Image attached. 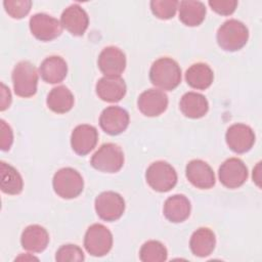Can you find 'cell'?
<instances>
[{"label": "cell", "instance_id": "cell-1", "mask_svg": "<svg viewBox=\"0 0 262 262\" xmlns=\"http://www.w3.org/2000/svg\"><path fill=\"white\" fill-rule=\"evenodd\" d=\"M150 82L161 90L172 91L181 82V69L170 57L157 59L149 70Z\"/></svg>", "mask_w": 262, "mask_h": 262}, {"label": "cell", "instance_id": "cell-2", "mask_svg": "<svg viewBox=\"0 0 262 262\" xmlns=\"http://www.w3.org/2000/svg\"><path fill=\"white\" fill-rule=\"evenodd\" d=\"M216 37L218 45L223 50L236 51L246 45L249 39V31L246 25L232 18L221 25Z\"/></svg>", "mask_w": 262, "mask_h": 262}, {"label": "cell", "instance_id": "cell-3", "mask_svg": "<svg viewBox=\"0 0 262 262\" xmlns=\"http://www.w3.org/2000/svg\"><path fill=\"white\" fill-rule=\"evenodd\" d=\"M14 93L19 97H32L37 92L38 73L33 63L28 60L19 61L12 71Z\"/></svg>", "mask_w": 262, "mask_h": 262}, {"label": "cell", "instance_id": "cell-4", "mask_svg": "<svg viewBox=\"0 0 262 262\" xmlns=\"http://www.w3.org/2000/svg\"><path fill=\"white\" fill-rule=\"evenodd\" d=\"M52 185L55 193L62 199H75L82 191L84 181L81 174L70 167L59 169L53 176Z\"/></svg>", "mask_w": 262, "mask_h": 262}, {"label": "cell", "instance_id": "cell-5", "mask_svg": "<svg viewBox=\"0 0 262 262\" xmlns=\"http://www.w3.org/2000/svg\"><path fill=\"white\" fill-rule=\"evenodd\" d=\"M91 166L104 173H116L124 165V154L121 147L115 143L102 144L92 156Z\"/></svg>", "mask_w": 262, "mask_h": 262}, {"label": "cell", "instance_id": "cell-6", "mask_svg": "<svg viewBox=\"0 0 262 262\" xmlns=\"http://www.w3.org/2000/svg\"><path fill=\"white\" fill-rule=\"evenodd\" d=\"M147 184L156 191L167 192L177 183L175 169L164 161H157L149 165L145 173Z\"/></svg>", "mask_w": 262, "mask_h": 262}, {"label": "cell", "instance_id": "cell-7", "mask_svg": "<svg viewBox=\"0 0 262 262\" xmlns=\"http://www.w3.org/2000/svg\"><path fill=\"white\" fill-rule=\"evenodd\" d=\"M84 247L92 256H104L113 247V234L104 225L99 223L92 224L85 233Z\"/></svg>", "mask_w": 262, "mask_h": 262}, {"label": "cell", "instance_id": "cell-8", "mask_svg": "<svg viewBox=\"0 0 262 262\" xmlns=\"http://www.w3.org/2000/svg\"><path fill=\"white\" fill-rule=\"evenodd\" d=\"M94 207L100 219L113 222L120 219L123 215L125 211V201L119 193L108 190L96 196Z\"/></svg>", "mask_w": 262, "mask_h": 262}, {"label": "cell", "instance_id": "cell-9", "mask_svg": "<svg viewBox=\"0 0 262 262\" xmlns=\"http://www.w3.org/2000/svg\"><path fill=\"white\" fill-rule=\"evenodd\" d=\"M30 31L40 41H51L62 32L60 21L46 13H36L30 18Z\"/></svg>", "mask_w": 262, "mask_h": 262}, {"label": "cell", "instance_id": "cell-10", "mask_svg": "<svg viewBox=\"0 0 262 262\" xmlns=\"http://www.w3.org/2000/svg\"><path fill=\"white\" fill-rule=\"evenodd\" d=\"M219 180L227 188H237L242 186L248 178V168L245 163L237 158L227 159L219 168Z\"/></svg>", "mask_w": 262, "mask_h": 262}, {"label": "cell", "instance_id": "cell-11", "mask_svg": "<svg viewBox=\"0 0 262 262\" xmlns=\"http://www.w3.org/2000/svg\"><path fill=\"white\" fill-rule=\"evenodd\" d=\"M226 143L231 150L237 154L249 151L255 143V134L251 127L236 123L231 125L225 134Z\"/></svg>", "mask_w": 262, "mask_h": 262}, {"label": "cell", "instance_id": "cell-12", "mask_svg": "<svg viewBox=\"0 0 262 262\" xmlns=\"http://www.w3.org/2000/svg\"><path fill=\"white\" fill-rule=\"evenodd\" d=\"M98 68L104 76L120 77L126 68L125 53L118 47H105L99 54Z\"/></svg>", "mask_w": 262, "mask_h": 262}, {"label": "cell", "instance_id": "cell-13", "mask_svg": "<svg viewBox=\"0 0 262 262\" xmlns=\"http://www.w3.org/2000/svg\"><path fill=\"white\" fill-rule=\"evenodd\" d=\"M99 125L110 135L121 134L129 125V114L120 106H107L100 114Z\"/></svg>", "mask_w": 262, "mask_h": 262}, {"label": "cell", "instance_id": "cell-14", "mask_svg": "<svg viewBox=\"0 0 262 262\" xmlns=\"http://www.w3.org/2000/svg\"><path fill=\"white\" fill-rule=\"evenodd\" d=\"M138 110L146 117H158L168 106V96L160 89H148L143 91L137 100Z\"/></svg>", "mask_w": 262, "mask_h": 262}, {"label": "cell", "instance_id": "cell-15", "mask_svg": "<svg viewBox=\"0 0 262 262\" xmlns=\"http://www.w3.org/2000/svg\"><path fill=\"white\" fill-rule=\"evenodd\" d=\"M98 132L95 127L82 124L77 126L71 135V145L73 150L79 156L89 154L97 144Z\"/></svg>", "mask_w": 262, "mask_h": 262}, {"label": "cell", "instance_id": "cell-16", "mask_svg": "<svg viewBox=\"0 0 262 262\" xmlns=\"http://www.w3.org/2000/svg\"><path fill=\"white\" fill-rule=\"evenodd\" d=\"M186 178L195 187L209 189L215 185V174L212 168L202 160H192L186 165Z\"/></svg>", "mask_w": 262, "mask_h": 262}, {"label": "cell", "instance_id": "cell-17", "mask_svg": "<svg viewBox=\"0 0 262 262\" xmlns=\"http://www.w3.org/2000/svg\"><path fill=\"white\" fill-rule=\"evenodd\" d=\"M62 28L74 36H82L89 25L87 12L78 4H73L66 8L60 16Z\"/></svg>", "mask_w": 262, "mask_h": 262}, {"label": "cell", "instance_id": "cell-18", "mask_svg": "<svg viewBox=\"0 0 262 262\" xmlns=\"http://www.w3.org/2000/svg\"><path fill=\"white\" fill-rule=\"evenodd\" d=\"M98 97L106 102H118L126 94V84L121 77L104 76L100 78L95 86Z\"/></svg>", "mask_w": 262, "mask_h": 262}, {"label": "cell", "instance_id": "cell-19", "mask_svg": "<svg viewBox=\"0 0 262 262\" xmlns=\"http://www.w3.org/2000/svg\"><path fill=\"white\" fill-rule=\"evenodd\" d=\"M49 243V234L47 230L38 224L26 227L20 236L21 247L33 253L43 252Z\"/></svg>", "mask_w": 262, "mask_h": 262}, {"label": "cell", "instance_id": "cell-20", "mask_svg": "<svg viewBox=\"0 0 262 262\" xmlns=\"http://www.w3.org/2000/svg\"><path fill=\"white\" fill-rule=\"evenodd\" d=\"M39 72L43 81L49 84H57L67 77L68 66L62 57L52 55L42 61Z\"/></svg>", "mask_w": 262, "mask_h": 262}, {"label": "cell", "instance_id": "cell-21", "mask_svg": "<svg viewBox=\"0 0 262 262\" xmlns=\"http://www.w3.org/2000/svg\"><path fill=\"white\" fill-rule=\"evenodd\" d=\"M163 212L170 222H183L190 215V202L183 194H174L166 200Z\"/></svg>", "mask_w": 262, "mask_h": 262}, {"label": "cell", "instance_id": "cell-22", "mask_svg": "<svg viewBox=\"0 0 262 262\" xmlns=\"http://www.w3.org/2000/svg\"><path fill=\"white\" fill-rule=\"evenodd\" d=\"M179 107L185 117L199 119L208 113L209 103L204 95L196 92H187L181 97Z\"/></svg>", "mask_w": 262, "mask_h": 262}, {"label": "cell", "instance_id": "cell-23", "mask_svg": "<svg viewBox=\"0 0 262 262\" xmlns=\"http://www.w3.org/2000/svg\"><path fill=\"white\" fill-rule=\"evenodd\" d=\"M216 237L214 232L207 228L201 227L196 229L190 237L189 247L194 256L207 257L215 249Z\"/></svg>", "mask_w": 262, "mask_h": 262}, {"label": "cell", "instance_id": "cell-24", "mask_svg": "<svg viewBox=\"0 0 262 262\" xmlns=\"http://www.w3.org/2000/svg\"><path fill=\"white\" fill-rule=\"evenodd\" d=\"M185 80L191 88L205 90L213 83L214 74L208 64L198 62L187 69L185 73Z\"/></svg>", "mask_w": 262, "mask_h": 262}, {"label": "cell", "instance_id": "cell-25", "mask_svg": "<svg viewBox=\"0 0 262 262\" xmlns=\"http://www.w3.org/2000/svg\"><path fill=\"white\" fill-rule=\"evenodd\" d=\"M206 16L205 4L201 1L183 0L179 3V19L188 27L200 26Z\"/></svg>", "mask_w": 262, "mask_h": 262}, {"label": "cell", "instance_id": "cell-26", "mask_svg": "<svg viewBox=\"0 0 262 262\" xmlns=\"http://www.w3.org/2000/svg\"><path fill=\"white\" fill-rule=\"evenodd\" d=\"M46 103L52 112L64 114L72 110L74 105V95L68 87L60 85L51 89L47 95Z\"/></svg>", "mask_w": 262, "mask_h": 262}, {"label": "cell", "instance_id": "cell-27", "mask_svg": "<svg viewBox=\"0 0 262 262\" xmlns=\"http://www.w3.org/2000/svg\"><path fill=\"white\" fill-rule=\"evenodd\" d=\"M0 186L1 190L7 194H18L24 187V181L18 171L5 162L0 163Z\"/></svg>", "mask_w": 262, "mask_h": 262}, {"label": "cell", "instance_id": "cell-28", "mask_svg": "<svg viewBox=\"0 0 262 262\" xmlns=\"http://www.w3.org/2000/svg\"><path fill=\"white\" fill-rule=\"evenodd\" d=\"M167 249L158 241H147L139 251V258L142 262H162L167 260Z\"/></svg>", "mask_w": 262, "mask_h": 262}, {"label": "cell", "instance_id": "cell-29", "mask_svg": "<svg viewBox=\"0 0 262 262\" xmlns=\"http://www.w3.org/2000/svg\"><path fill=\"white\" fill-rule=\"evenodd\" d=\"M179 6L176 0H152L150 2V9L152 13L160 19L172 18Z\"/></svg>", "mask_w": 262, "mask_h": 262}, {"label": "cell", "instance_id": "cell-30", "mask_svg": "<svg viewBox=\"0 0 262 262\" xmlns=\"http://www.w3.org/2000/svg\"><path fill=\"white\" fill-rule=\"evenodd\" d=\"M5 11L12 18H23L31 10L32 1L30 0H6L3 2Z\"/></svg>", "mask_w": 262, "mask_h": 262}, {"label": "cell", "instance_id": "cell-31", "mask_svg": "<svg viewBox=\"0 0 262 262\" xmlns=\"http://www.w3.org/2000/svg\"><path fill=\"white\" fill-rule=\"evenodd\" d=\"M85 259L83 251L76 245H63L61 246L55 255V260L58 262L67 261H83Z\"/></svg>", "mask_w": 262, "mask_h": 262}, {"label": "cell", "instance_id": "cell-32", "mask_svg": "<svg viewBox=\"0 0 262 262\" xmlns=\"http://www.w3.org/2000/svg\"><path fill=\"white\" fill-rule=\"evenodd\" d=\"M208 3L212 10L221 15L232 14L237 6V1L235 0H210Z\"/></svg>", "mask_w": 262, "mask_h": 262}, {"label": "cell", "instance_id": "cell-33", "mask_svg": "<svg viewBox=\"0 0 262 262\" xmlns=\"http://www.w3.org/2000/svg\"><path fill=\"white\" fill-rule=\"evenodd\" d=\"M0 147L2 150H9L13 142V132L11 127L4 121H0Z\"/></svg>", "mask_w": 262, "mask_h": 262}, {"label": "cell", "instance_id": "cell-34", "mask_svg": "<svg viewBox=\"0 0 262 262\" xmlns=\"http://www.w3.org/2000/svg\"><path fill=\"white\" fill-rule=\"evenodd\" d=\"M11 103V93L7 86L1 83V100H0V110L3 112L9 107Z\"/></svg>", "mask_w": 262, "mask_h": 262}, {"label": "cell", "instance_id": "cell-35", "mask_svg": "<svg viewBox=\"0 0 262 262\" xmlns=\"http://www.w3.org/2000/svg\"><path fill=\"white\" fill-rule=\"evenodd\" d=\"M253 180L258 187H261V163L259 162L253 170Z\"/></svg>", "mask_w": 262, "mask_h": 262}, {"label": "cell", "instance_id": "cell-36", "mask_svg": "<svg viewBox=\"0 0 262 262\" xmlns=\"http://www.w3.org/2000/svg\"><path fill=\"white\" fill-rule=\"evenodd\" d=\"M20 259H25V260H38V258H36V257H34V256H31V257H28V256H20V257H18V258H16L15 260H20Z\"/></svg>", "mask_w": 262, "mask_h": 262}]
</instances>
